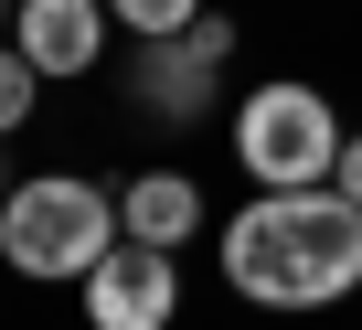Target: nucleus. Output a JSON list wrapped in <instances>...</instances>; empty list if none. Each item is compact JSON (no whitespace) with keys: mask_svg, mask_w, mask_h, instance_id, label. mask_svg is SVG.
Segmentation results:
<instances>
[{"mask_svg":"<svg viewBox=\"0 0 362 330\" xmlns=\"http://www.w3.org/2000/svg\"><path fill=\"white\" fill-rule=\"evenodd\" d=\"M224 277L256 309H330L362 288V203L351 192H256L224 224Z\"/></svg>","mask_w":362,"mask_h":330,"instance_id":"obj_1","label":"nucleus"},{"mask_svg":"<svg viewBox=\"0 0 362 330\" xmlns=\"http://www.w3.org/2000/svg\"><path fill=\"white\" fill-rule=\"evenodd\" d=\"M117 245H128L117 203L96 182H75V171H33V182L0 192V256H11L22 277H75L86 288Z\"/></svg>","mask_w":362,"mask_h":330,"instance_id":"obj_2","label":"nucleus"},{"mask_svg":"<svg viewBox=\"0 0 362 330\" xmlns=\"http://www.w3.org/2000/svg\"><path fill=\"white\" fill-rule=\"evenodd\" d=\"M341 117H330V96L320 86H256L245 107H235V160H245V182L256 192H320L330 171H341Z\"/></svg>","mask_w":362,"mask_h":330,"instance_id":"obj_3","label":"nucleus"},{"mask_svg":"<svg viewBox=\"0 0 362 330\" xmlns=\"http://www.w3.org/2000/svg\"><path fill=\"white\" fill-rule=\"evenodd\" d=\"M224 54H235V22H224V11L181 22L170 43H139V107H149V117H203Z\"/></svg>","mask_w":362,"mask_h":330,"instance_id":"obj_4","label":"nucleus"},{"mask_svg":"<svg viewBox=\"0 0 362 330\" xmlns=\"http://www.w3.org/2000/svg\"><path fill=\"white\" fill-rule=\"evenodd\" d=\"M170 309H181V266H170V245H117L96 277H86V330H170Z\"/></svg>","mask_w":362,"mask_h":330,"instance_id":"obj_5","label":"nucleus"},{"mask_svg":"<svg viewBox=\"0 0 362 330\" xmlns=\"http://www.w3.org/2000/svg\"><path fill=\"white\" fill-rule=\"evenodd\" d=\"M107 0H22V11H11V43L43 64V75H86L96 54H107Z\"/></svg>","mask_w":362,"mask_h":330,"instance_id":"obj_6","label":"nucleus"},{"mask_svg":"<svg viewBox=\"0 0 362 330\" xmlns=\"http://www.w3.org/2000/svg\"><path fill=\"white\" fill-rule=\"evenodd\" d=\"M117 224H128L139 245H192V235H203V192L181 182V171H139V182L117 192Z\"/></svg>","mask_w":362,"mask_h":330,"instance_id":"obj_7","label":"nucleus"},{"mask_svg":"<svg viewBox=\"0 0 362 330\" xmlns=\"http://www.w3.org/2000/svg\"><path fill=\"white\" fill-rule=\"evenodd\" d=\"M107 11H117V22L139 33V43H170L181 22H203V0H107Z\"/></svg>","mask_w":362,"mask_h":330,"instance_id":"obj_8","label":"nucleus"},{"mask_svg":"<svg viewBox=\"0 0 362 330\" xmlns=\"http://www.w3.org/2000/svg\"><path fill=\"white\" fill-rule=\"evenodd\" d=\"M33 86H43V64H33L22 43H0V139H11V128L33 117Z\"/></svg>","mask_w":362,"mask_h":330,"instance_id":"obj_9","label":"nucleus"},{"mask_svg":"<svg viewBox=\"0 0 362 330\" xmlns=\"http://www.w3.org/2000/svg\"><path fill=\"white\" fill-rule=\"evenodd\" d=\"M330 192H351V203H362V128L341 139V171H330Z\"/></svg>","mask_w":362,"mask_h":330,"instance_id":"obj_10","label":"nucleus"},{"mask_svg":"<svg viewBox=\"0 0 362 330\" xmlns=\"http://www.w3.org/2000/svg\"><path fill=\"white\" fill-rule=\"evenodd\" d=\"M11 11H22V0H0V22H11Z\"/></svg>","mask_w":362,"mask_h":330,"instance_id":"obj_11","label":"nucleus"}]
</instances>
